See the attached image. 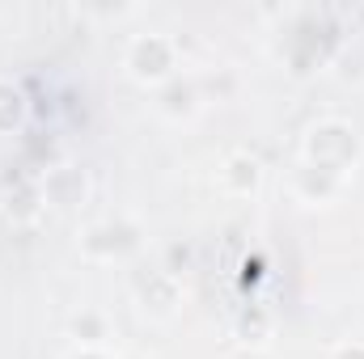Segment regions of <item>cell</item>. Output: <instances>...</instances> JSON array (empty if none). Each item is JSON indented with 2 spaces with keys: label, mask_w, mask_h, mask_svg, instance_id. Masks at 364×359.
<instances>
[{
  "label": "cell",
  "mask_w": 364,
  "mask_h": 359,
  "mask_svg": "<svg viewBox=\"0 0 364 359\" xmlns=\"http://www.w3.org/2000/svg\"><path fill=\"white\" fill-rule=\"evenodd\" d=\"M127 64H132V72H136L140 81H157V77H166V72L174 68V47H170L166 38L149 34V38H140V43L132 47Z\"/></svg>",
  "instance_id": "cell-1"
}]
</instances>
